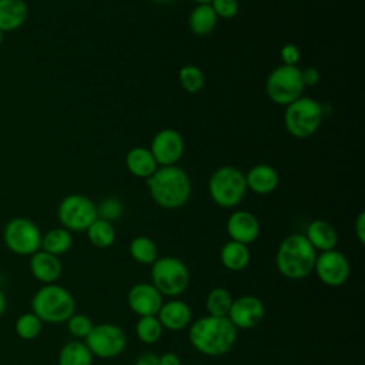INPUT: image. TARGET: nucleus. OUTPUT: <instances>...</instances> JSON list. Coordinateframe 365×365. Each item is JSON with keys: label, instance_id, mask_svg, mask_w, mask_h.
Wrapping results in <instances>:
<instances>
[{"label": "nucleus", "instance_id": "f257e3e1", "mask_svg": "<svg viewBox=\"0 0 365 365\" xmlns=\"http://www.w3.org/2000/svg\"><path fill=\"white\" fill-rule=\"evenodd\" d=\"M238 336V329L227 317L204 315L194 319L188 327L191 346L205 356H222L228 354Z\"/></svg>", "mask_w": 365, "mask_h": 365}, {"label": "nucleus", "instance_id": "f03ea898", "mask_svg": "<svg viewBox=\"0 0 365 365\" xmlns=\"http://www.w3.org/2000/svg\"><path fill=\"white\" fill-rule=\"evenodd\" d=\"M147 187L153 201L165 210L182 207L191 195L190 177L178 165L158 167L147 178Z\"/></svg>", "mask_w": 365, "mask_h": 365}, {"label": "nucleus", "instance_id": "7ed1b4c3", "mask_svg": "<svg viewBox=\"0 0 365 365\" xmlns=\"http://www.w3.org/2000/svg\"><path fill=\"white\" fill-rule=\"evenodd\" d=\"M317 254L304 234H291L278 245L275 255L277 269L288 279H304L314 272Z\"/></svg>", "mask_w": 365, "mask_h": 365}, {"label": "nucleus", "instance_id": "20e7f679", "mask_svg": "<svg viewBox=\"0 0 365 365\" xmlns=\"http://www.w3.org/2000/svg\"><path fill=\"white\" fill-rule=\"evenodd\" d=\"M31 311L43 324H66L76 312V301L71 292L58 284L41 285L31 298Z\"/></svg>", "mask_w": 365, "mask_h": 365}, {"label": "nucleus", "instance_id": "39448f33", "mask_svg": "<svg viewBox=\"0 0 365 365\" xmlns=\"http://www.w3.org/2000/svg\"><path fill=\"white\" fill-rule=\"evenodd\" d=\"M245 174L232 165L217 168L208 181V192L214 204L221 208L237 207L247 194Z\"/></svg>", "mask_w": 365, "mask_h": 365}, {"label": "nucleus", "instance_id": "423d86ee", "mask_svg": "<svg viewBox=\"0 0 365 365\" xmlns=\"http://www.w3.org/2000/svg\"><path fill=\"white\" fill-rule=\"evenodd\" d=\"M324 108L319 101L301 96L287 106L284 113V124L288 133L297 138L311 137L321 125Z\"/></svg>", "mask_w": 365, "mask_h": 365}, {"label": "nucleus", "instance_id": "0eeeda50", "mask_svg": "<svg viewBox=\"0 0 365 365\" xmlns=\"http://www.w3.org/2000/svg\"><path fill=\"white\" fill-rule=\"evenodd\" d=\"M151 284L163 297L175 298L188 288L190 271L177 257H158L151 264Z\"/></svg>", "mask_w": 365, "mask_h": 365}, {"label": "nucleus", "instance_id": "6e6552de", "mask_svg": "<svg viewBox=\"0 0 365 365\" xmlns=\"http://www.w3.org/2000/svg\"><path fill=\"white\" fill-rule=\"evenodd\" d=\"M41 235L38 225L26 217H14L3 228L6 248L20 257H30L37 252L41 248Z\"/></svg>", "mask_w": 365, "mask_h": 365}, {"label": "nucleus", "instance_id": "1a4fd4ad", "mask_svg": "<svg viewBox=\"0 0 365 365\" xmlns=\"http://www.w3.org/2000/svg\"><path fill=\"white\" fill-rule=\"evenodd\" d=\"M304 84L298 66L281 64L274 68L267 78L265 90L269 100L279 106H288L302 96Z\"/></svg>", "mask_w": 365, "mask_h": 365}, {"label": "nucleus", "instance_id": "9d476101", "mask_svg": "<svg viewBox=\"0 0 365 365\" xmlns=\"http://www.w3.org/2000/svg\"><path fill=\"white\" fill-rule=\"evenodd\" d=\"M57 218L60 227L70 232L86 231L97 218L96 204L83 194L66 195L57 207Z\"/></svg>", "mask_w": 365, "mask_h": 365}, {"label": "nucleus", "instance_id": "9b49d317", "mask_svg": "<svg viewBox=\"0 0 365 365\" xmlns=\"http://www.w3.org/2000/svg\"><path fill=\"white\" fill-rule=\"evenodd\" d=\"M84 344L93 356L100 359H111L124 352L127 346V334L115 324L103 322L91 328L90 334L84 339Z\"/></svg>", "mask_w": 365, "mask_h": 365}, {"label": "nucleus", "instance_id": "f8f14e48", "mask_svg": "<svg viewBox=\"0 0 365 365\" xmlns=\"http://www.w3.org/2000/svg\"><path fill=\"white\" fill-rule=\"evenodd\" d=\"M314 272L324 285L338 288L348 281L351 265L348 258L341 251L334 248L317 254Z\"/></svg>", "mask_w": 365, "mask_h": 365}, {"label": "nucleus", "instance_id": "ddd939ff", "mask_svg": "<svg viewBox=\"0 0 365 365\" xmlns=\"http://www.w3.org/2000/svg\"><path fill=\"white\" fill-rule=\"evenodd\" d=\"M150 151L158 167L175 165L184 154V138L174 128H163L153 137Z\"/></svg>", "mask_w": 365, "mask_h": 365}, {"label": "nucleus", "instance_id": "4468645a", "mask_svg": "<svg viewBox=\"0 0 365 365\" xmlns=\"http://www.w3.org/2000/svg\"><path fill=\"white\" fill-rule=\"evenodd\" d=\"M265 305L255 295H241L231 304L227 318L237 329H250L262 322Z\"/></svg>", "mask_w": 365, "mask_h": 365}, {"label": "nucleus", "instance_id": "2eb2a0df", "mask_svg": "<svg viewBox=\"0 0 365 365\" xmlns=\"http://www.w3.org/2000/svg\"><path fill=\"white\" fill-rule=\"evenodd\" d=\"M164 297L151 282H137L127 292L128 308L138 317L157 315Z\"/></svg>", "mask_w": 365, "mask_h": 365}, {"label": "nucleus", "instance_id": "dca6fc26", "mask_svg": "<svg viewBox=\"0 0 365 365\" xmlns=\"http://www.w3.org/2000/svg\"><path fill=\"white\" fill-rule=\"evenodd\" d=\"M259 230L258 218L247 210L234 211L227 220V234L230 238L245 245L252 244L258 238Z\"/></svg>", "mask_w": 365, "mask_h": 365}, {"label": "nucleus", "instance_id": "f3484780", "mask_svg": "<svg viewBox=\"0 0 365 365\" xmlns=\"http://www.w3.org/2000/svg\"><path fill=\"white\" fill-rule=\"evenodd\" d=\"M157 318L164 329L181 331L192 322V311L185 301L171 298L163 302L157 312Z\"/></svg>", "mask_w": 365, "mask_h": 365}, {"label": "nucleus", "instance_id": "a211bd4d", "mask_svg": "<svg viewBox=\"0 0 365 365\" xmlns=\"http://www.w3.org/2000/svg\"><path fill=\"white\" fill-rule=\"evenodd\" d=\"M29 269L38 282H41L43 285H47V284L57 282V279L61 277L63 265H61L60 257H56L43 250H38L37 252L30 255Z\"/></svg>", "mask_w": 365, "mask_h": 365}, {"label": "nucleus", "instance_id": "6ab92c4d", "mask_svg": "<svg viewBox=\"0 0 365 365\" xmlns=\"http://www.w3.org/2000/svg\"><path fill=\"white\" fill-rule=\"evenodd\" d=\"M305 238L317 252L334 250L338 244V232L334 225L325 220H314L307 225Z\"/></svg>", "mask_w": 365, "mask_h": 365}, {"label": "nucleus", "instance_id": "aec40b11", "mask_svg": "<svg viewBox=\"0 0 365 365\" xmlns=\"http://www.w3.org/2000/svg\"><path fill=\"white\" fill-rule=\"evenodd\" d=\"M247 188L255 194H269L279 182L277 170L269 164H257L245 174Z\"/></svg>", "mask_w": 365, "mask_h": 365}, {"label": "nucleus", "instance_id": "412c9836", "mask_svg": "<svg viewBox=\"0 0 365 365\" xmlns=\"http://www.w3.org/2000/svg\"><path fill=\"white\" fill-rule=\"evenodd\" d=\"M29 6L24 0H0V30L11 33L27 20Z\"/></svg>", "mask_w": 365, "mask_h": 365}, {"label": "nucleus", "instance_id": "4be33fe9", "mask_svg": "<svg viewBox=\"0 0 365 365\" xmlns=\"http://www.w3.org/2000/svg\"><path fill=\"white\" fill-rule=\"evenodd\" d=\"M125 167L134 177L147 180L155 173L158 164L150 148L134 147L125 154Z\"/></svg>", "mask_w": 365, "mask_h": 365}, {"label": "nucleus", "instance_id": "5701e85b", "mask_svg": "<svg viewBox=\"0 0 365 365\" xmlns=\"http://www.w3.org/2000/svg\"><path fill=\"white\" fill-rule=\"evenodd\" d=\"M220 261L225 269L238 272L248 267L251 261V251L248 245L230 240L220 251Z\"/></svg>", "mask_w": 365, "mask_h": 365}, {"label": "nucleus", "instance_id": "b1692460", "mask_svg": "<svg viewBox=\"0 0 365 365\" xmlns=\"http://www.w3.org/2000/svg\"><path fill=\"white\" fill-rule=\"evenodd\" d=\"M218 17L210 3L197 4L188 17V27L197 36H207L214 31Z\"/></svg>", "mask_w": 365, "mask_h": 365}, {"label": "nucleus", "instance_id": "393cba45", "mask_svg": "<svg viewBox=\"0 0 365 365\" xmlns=\"http://www.w3.org/2000/svg\"><path fill=\"white\" fill-rule=\"evenodd\" d=\"M73 245V235L68 230L63 227H54L46 231L41 235V248L43 251L60 257L70 251Z\"/></svg>", "mask_w": 365, "mask_h": 365}, {"label": "nucleus", "instance_id": "a878e982", "mask_svg": "<svg viewBox=\"0 0 365 365\" xmlns=\"http://www.w3.org/2000/svg\"><path fill=\"white\" fill-rule=\"evenodd\" d=\"M93 355L84 341L66 342L57 356V365H93Z\"/></svg>", "mask_w": 365, "mask_h": 365}, {"label": "nucleus", "instance_id": "bb28decb", "mask_svg": "<svg viewBox=\"0 0 365 365\" xmlns=\"http://www.w3.org/2000/svg\"><path fill=\"white\" fill-rule=\"evenodd\" d=\"M131 258L141 265H151L158 258L157 244L147 235H137L128 245Z\"/></svg>", "mask_w": 365, "mask_h": 365}, {"label": "nucleus", "instance_id": "cd10ccee", "mask_svg": "<svg viewBox=\"0 0 365 365\" xmlns=\"http://www.w3.org/2000/svg\"><path fill=\"white\" fill-rule=\"evenodd\" d=\"M88 241L97 248H108L115 241L114 225L101 218H96L86 230Z\"/></svg>", "mask_w": 365, "mask_h": 365}, {"label": "nucleus", "instance_id": "c85d7f7f", "mask_svg": "<svg viewBox=\"0 0 365 365\" xmlns=\"http://www.w3.org/2000/svg\"><path fill=\"white\" fill-rule=\"evenodd\" d=\"M234 298L231 292L224 287L212 288L205 298L207 314L212 317H227Z\"/></svg>", "mask_w": 365, "mask_h": 365}, {"label": "nucleus", "instance_id": "c756f323", "mask_svg": "<svg viewBox=\"0 0 365 365\" xmlns=\"http://www.w3.org/2000/svg\"><path fill=\"white\" fill-rule=\"evenodd\" d=\"M164 328L160 324L157 315H148V317H138V321L135 324V335L137 338L147 345L155 344L163 336Z\"/></svg>", "mask_w": 365, "mask_h": 365}, {"label": "nucleus", "instance_id": "7c9ffc66", "mask_svg": "<svg viewBox=\"0 0 365 365\" xmlns=\"http://www.w3.org/2000/svg\"><path fill=\"white\" fill-rule=\"evenodd\" d=\"M41 329L43 322L33 311L21 314L14 322V331L17 336L24 341L36 339L41 334Z\"/></svg>", "mask_w": 365, "mask_h": 365}, {"label": "nucleus", "instance_id": "2f4dec72", "mask_svg": "<svg viewBox=\"0 0 365 365\" xmlns=\"http://www.w3.org/2000/svg\"><path fill=\"white\" fill-rule=\"evenodd\" d=\"M178 81L187 93H198L205 86V76L200 67L187 64L180 68Z\"/></svg>", "mask_w": 365, "mask_h": 365}, {"label": "nucleus", "instance_id": "473e14b6", "mask_svg": "<svg viewBox=\"0 0 365 365\" xmlns=\"http://www.w3.org/2000/svg\"><path fill=\"white\" fill-rule=\"evenodd\" d=\"M66 325H67V331L70 332V335L78 341H84L87 338V335L90 334L91 328L94 327V324L88 315L77 314V312H74L66 321Z\"/></svg>", "mask_w": 365, "mask_h": 365}, {"label": "nucleus", "instance_id": "72a5a7b5", "mask_svg": "<svg viewBox=\"0 0 365 365\" xmlns=\"http://www.w3.org/2000/svg\"><path fill=\"white\" fill-rule=\"evenodd\" d=\"M96 208H97V218H101L111 224L120 220L124 214V205L115 197L104 198L98 205H96Z\"/></svg>", "mask_w": 365, "mask_h": 365}, {"label": "nucleus", "instance_id": "f704fd0d", "mask_svg": "<svg viewBox=\"0 0 365 365\" xmlns=\"http://www.w3.org/2000/svg\"><path fill=\"white\" fill-rule=\"evenodd\" d=\"M210 4L220 19H232L240 9L237 0H211Z\"/></svg>", "mask_w": 365, "mask_h": 365}, {"label": "nucleus", "instance_id": "c9c22d12", "mask_svg": "<svg viewBox=\"0 0 365 365\" xmlns=\"http://www.w3.org/2000/svg\"><path fill=\"white\" fill-rule=\"evenodd\" d=\"M279 57L282 60V64H285V66H297V63L301 58V51H299L298 46H295L292 43H288V44H285L281 48Z\"/></svg>", "mask_w": 365, "mask_h": 365}, {"label": "nucleus", "instance_id": "e433bc0d", "mask_svg": "<svg viewBox=\"0 0 365 365\" xmlns=\"http://www.w3.org/2000/svg\"><path fill=\"white\" fill-rule=\"evenodd\" d=\"M301 80H302V84L304 87H312V86H317L318 81L321 80V74H319V70L315 68V67H307L304 70H301Z\"/></svg>", "mask_w": 365, "mask_h": 365}, {"label": "nucleus", "instance_id": "4c0bfd02", "mask_svg": "<svg viewBox=\"0 0 365 365\" xmlns=\"http://www.w3.org/2000/svg\"><path fill=\"white\" fill-rule=\"evenodd\" d=\"M354 231H355V237L356 240L364 244L365 242V212L361 211L356 215V220L354 222Z\"/></svg>", "mask_w": 365, "mask_h": 365}, {"label": "nucleus", "instance_id": "58836bf2", "mask_svg": "<svg viewBox=\"0 0 365 365\" xmlns=\"http://www.w3.org/2000/svg\"><path fill=\"white\" fill-rule=\"evenodd\" d=\"M134 365H160L158 355L153 352H144L137 356V359L134 361Z\"/></svg>", "mask_w": 365, "mask_h": 365}, {"label": "nucleus", "instance_id": "ea45409f", "mask_svg": "<svg viewBox=\"0 0 365 365\" xmlns=\"http://www.w3.org/2000/svg\"><path fill=\"white\" fill-rule=\"evenodd\" d=\"M160 365H181V359L175 352H164L158 356Z\"/></svg>", "mask_w": 365, "mask_h": 365}, {"label": "nucleus", "instance_id": "a19ab883", "mask_svg": "<svg viewBox=\"0 0 365 365\" xmlns=\"http://www.w3.org/2000/svg\"><path fill=\"white\" fill-rule=\"evenodd\" d=\"M6 307H7V299H6L4 291L0 288V317L4 314V311H6Z\"/></svg>", "mask_w": 365, "mask_h": 365}, {"label": "nucleus", "instance_id": "79ce46f5", "mask_svg": "<svg viewBox=\"0 0 365 365\" xmlns=\"http://www.w3.org/2000/svg\"><path fill=\"white\" fill-rule=\"evenodd\" d=\"M192 1H195L197 4H204V3H211V0H192Z\"/></svg>", "mask_w": 365, "mask_h": 365}, {"label": "nucleus", "instance_id": "37998d69", "mask_svg": "<svg viewBox=\"0 0 365 365\" xmlns=\"http://www.w3.org/2000/svg\"><path fill=\"white\" fill-rule=\"evenodd\" d=\"M3 40H4V33L0 30V46L3 44Z\"/></svg>", "mask_w": 365, "mask_h": 365}, {"label": "nucleus", "instance_id": "c03bdc74", "mask_svg": "<svg viewBox=\"0 0 365 365\" xmlns=\"http://www.w3.org/2000/svg\"><path fill=\"white\" fill-rule=\"evenodd\" d=\"M155 1H158V3H171L174 0H155Z\"/></svg>", "mask_w": 365, "mask_h": 365}]
</instances>
